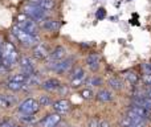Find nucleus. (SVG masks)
I'll use <instances>...</instances> for the list:
<instances>
[{"instance_id":"11","label":"nucleus","mask_w":151,"mask_h":127,"mask_svg":"<svg viewBox=\"0 0 151 127\" xmlns=\"http://www.w3.org/2000/svg\"><path fill=\"white\" fill-rule=\"evenodd\" d=\"M134 105H138V106L145 107L146 110H151V98H149L147 95H138L134 97Z\"/></svg>"},{"instance_id":"37","label":"nucleus","mask_w":151,"mask_h":127,"mask_svg":"<svg viewBox=\"0 0 151 127\" xmlns=\"http://www.w3.org/2000/svg\"><path fill=\"white\" fill-rule=\"evenodd\" d=\"M0 56H1V52H0Z\"/></svg>"},{"instance_id":"29","label":"nucleus","mask_w":151,"mask_h":127,"mask_svg":"<svg viewBox=\"0 0 151 127\" xmlns=\"http://www.w3.org/2000/svg\"><path fill=\"white\" fill-rule=\"evenodd\" d=\"M99 125H101V122L98 121V118H91L88 122V127H99Z\"/></svg>"},{"instance_id":"30","label":"nucleus","mask_w":151,"mask_h":127,"mask_svg":"<svg viewBox=\"0 0 151 127\" xmlns=\"http://www.w3.org/2000/svg\"><path fill=\"white\" fill-rule=\"evenodd\" d=\"M142 80H143V82L146 83V85H149L151 88V73H146V74H143Z\"/></svg>"},{"instance_id":"7","label":"nucleus","mask_w":151,"mask_h":127,"mask_svg":"<svg viewBox=\"0 0 151 127\" xmlns=\"http://www.w3.org/2000/svg\"><path fill=\"white\" fill-rule=\"evenodd\" d=\"M53 110L57 114H66L70 110V103L66 99H58L53 103Z\"/></svg>"},{"instance_id":"22","label":"nucleus","mask_w":151,"mask_h":127,"mask_svg":"<svg viewBox=\"0 0 151 127\" xmlns=\"http://www.w3.org/2000/svg\"><path fill=\"white\" fill-rule=\"evenodd\" d=\"M42 27L45 29H48V31H56V29H58V23L55 20H45Z\"/></svg>"},{"instance_id":"31","label":"nucleus","mask_w":151,"mask_h":127,"mask_svg":"<svg viewBox=\"0 0 151 127\" xmlns=\"http://www.w3.org/2000/svg\"><path fill=\"white\" fill-rule=\"evenodd\" d=\"M23 122H27V123H29V122H35V117H32V115H28V114H25V115H23V117L20 118Z\"/></svg>"},{"instance_id":"32","label":"nucleus","mask_w":151,"mask_h":127,"mask_svg":"<svg viewBox=\"0 0 151 127\" xmlns=\"http://www.w3.org/2000/svg\"><path fill=\"white\" fill-rule=\"evenodd\" d=\"M7 72H8V69H7V67H5L1 62H0V74H5Z\"/></svg>"},{"instance_id":"16","label":"nucleus","mask_w":151,"mask_h":127,"mask_svg":"<svg viewBox=\"0 0 151 127\" xmlns=\"http://www.w3.org/2000/svg\"><path fill=\"white\" fill-rule=\"evenodd\" d=\"M28 80H29V75L28 74H24V73H19V74H13V75H11L9 77V82H16V83H24L25 85L27 82H28Z\"/></svg>"},{"instance_id":"14","label":"nucleus","mask_w":151,"mask_h":127,"mask_svg":"<svg viewBox=\"0 0 151 127\" xmlns=\"http://www.w3.org/2000/svg\"><path fill=\"white\" fill-rule=\"evenodd\" d=\"M66 50L64 47H57L53 49V52L50 53V60L52 61H63V58L65 57Z\"/></svg>"},{"instance_id":"5","label":"nucleus","mask_w":151,"mask_h":127,"mask_svg":"<svg viewBox=\"0 0 151 127\" xmlns=\"http://www.w3.org/2000/svg\"><path fill=\"white\" fill-rule=\"evenodd\" d=\"M85 80H86V74H85V72H83V69L82 67H77V69H74L73 75H72L70 86L74 89L80 88V86L85 82Z\"/></svg>"},{"instance_id":"15","label":"nucleus","mask_w":151,"mask_h":127,"mask_svg":"<svg viewBox=\"0 0 151 127\" xmlns=\"http://www.w3.org/2000/svg\"><path fill=\"white\" fill-rule=\"evenodd\" d=\"M60 122H61L60 114H50V115H48L47 119H45L44 126L45 127H57L60 125Z\"/></svg>"},{"instance_id":"24","label":"nucleus","mask_w":151,"mask_h":127,"mask_svg":"<svg viewBox=\"0 0 151 127\" xmlns=\"http://www.w3.org/2000/svg\"><path fill=\"white\" fill-rule=\"evenodd\" d=\"M7 88L9 89V90L19 91V90H21V89L24 88V83H16V82H9V81H8V82H7Z\"/></svg>"},{"instance_id":"13","label":"nucleus","mask_w":151,"mask_h":127,"mask_svg":"<svg viewBox=\"0 0 151 127\" xmlns=\"http://www.w3.org/2000/svg\"><path fill=\"white\" fill-rule=\"evenodd\" d=\"M86 64H88V66L90 67V70L96 72V70L99 67V57H98V55H96V53L89 55L88 57H86Z\"/></svg>"},{"instance_id":"12","label":"nucleus","mask_w":151,"mask_h":127,"mask_svg":"<svg viewBox=\"0 0 151 127\" xmlns=\"http://www.w3.org/2000/svg\"><path fill=\"white\" fill-rule=\"evenodd\" d=\"M49 52H48V48L45 47L44 44H37L36 47L33 48V56L39 60H42V58L48 57Z\"/></svg>"},{"instance_id":"33","label":"nucleus","mask_w":151,"mask_h":127,"mask_svg":"<svg viewBox=\"0 0 151 127\" xmlns=\"http://www.w3.org/2000/svg\"><path fill=\"white\" fill-rule=\"evenodd\" d=\"M104 16H105V9H102V8H101V9H98V13H97V17H98V19H102Z\"/></svg>"},{"instance_id":"19","label":"nucleus","mask_w":151,"mask_h":127,"mask_svg":"<svg viewBox=\"0 0 151 127\" xmlns=\"http://www.w3.org/2000/svg\"><path fill=\"white\" fill-rule=\"evenodd\" d=\"M129 110L133 111V113H135V114L139 115V117H142L143 119H146V118L149 117V110H146L145 107H142V106H138V105H133Z\"/></svg>"},{"instance_id":"36","label":"nucleus","mask_w":151,"mask_h":127,"mask_svg":"<svg viewBox=\"0 0 151 127\" xmlns=\"http://www.w3.org/2000/svg\"><path fill=\"white\" fill-rule=\"evenodd\" d=\"M146 95H147V97H149V98H151V88H149V90H147Z\"/></svg>"},{"instance_id":"26","label":"nucleus","mask_w":151,"mask_h":127,"mask_svg":"<svg viewBox=\"0 0 151 127\" xmlns=\"http://www.w3.org/2000/svg\"><path fill=\"white\" fill-rule=\"evenodd\" d=\"M39 103H40V106H50V105H52V99L47 95H42L41 98L39 99Z\"/></svg>"},{"instance_id":"3","label":"nucleus","mask_w":151,"mask_h":127,"mask_svg":"<svg viewBox=\"0 0 151 127\" xmlns=\"http://www.w3.org/2000/svg\"><path fill=\"white\" fill-rule=\"evenodd\" d=\"M23 11L32 20L42 21V20H45V16H47V12H45L44 8L39 7V5H35V4H27L25 7L23 8Z\"/></svg>"},{"instance_id":"28","label":"nucleus","mask_w":151,"mask_h":127,"mask_svg":"<svg viewBox=\"0 0 151 127\" xmlns=\"http://www.w3.org/2000/svg\"><path fill=\"white\" fill-rule=\"evenodd\" d=\"M88 83L91 85V86H99L102 83V81H101V78L93 77V78H90V80H88Z\"/></svg>"},{"instance_id":"35","label":"nucleus","mask_w":151,"mask_h":127,"mask_svg":"<svg viewBox=\"0 0 151 127\" xmlns=\"http://www.w3.org/2000/svg\"><path fill=\"white\" fill-rule=\"evenodd\" d=\"M99 127H110V125H109V122H106V121H102Z\"/></svg>"},{"instance_id":"10","label":"nucleus","mask_w":151,"mask_h":127,"mask_svg":"<svg viewBox=\"0 0 151 127\" xmlns=\"http://www.w3.org/2000/svg\"><path fill=\"white\" fill-rule=\"evenodd\" d=\"M16 98L12 95H7V94H0V107L3 109H11L12 106H15Z\"/></svg>"},{"instance_id":"2","label":"nucleus","mask_w":151,"mask_h":127,"mask_svg":"<svg viewBox=\"0 0 151 127\" xmlns=\"http://www.w3.org/2000/svg\"><path fill=\"white\" fill-rule=\"evenodd\" d=\"M12 32H13V34L16 36V39H17L23 45H25V47H36L37 42H39L37 36L23 31L20 27H15V28L12 29Z\"/></svg>"},{"instance_id":"4","label":"nucleus","mask_w":151,"mask_h":127,"mask_svg":"<svg viewBox=\"0 0 151 127\" xmlns=\"http://www.w3.org/2000/svg\"><path fill=\"white\" fill-rule=\"evenodd\" d=\"M40 110V103L39 101L33 98H28L24 102H21L19 106V111H21L23 114H28V115H33L35 113H37Z\"/></svg>"},{"instance_id":"8","label":"nucleus","mask_w":151,"mask_h":127,"mask_svg":"<svg viewBox=\"0 0 151 127\" xmlns=\"http://www.w3.org/2000/svg\"><path fill=\"white\" fill-rule=\"evenodd\" d=\"M20 66H21V69H23L24 74L31 75V74H33V73H35L33 61H32L29 57H23V58H21V60H20Z\"/></svg>"},{"instance_id":"6","label":"nucleus","mask_w":151,"mask_h":127,"mask_svg":"<svg viewBox=\"0 0 151 127\" xmlns=\"http://www.w3.org/2000/svg\"><path fill=\"white\" fill-rule=\"evenodd\" d=\"M19 27H20L23 31L28 32V33H31V34H35V36H36L37 32H39V27H37V24L35 23L32 19H25V20H21L20 23H19Z\"/></svg>"},{"instance_id":"18","label":"nucleus","mask_w":151,"mask_h":127,"mask_svg":"<svg viewBox=\"0 0 151 127\" xmlns=\"http://www.w3.org/2000/svg\"><path fill=\"white\" fill-rule=\"evenodd\" d=\"M29 1H31V4L39 5V7L44 8L45 11H47V9H50V8H53V5H55L53 0H29Z\"/></svg>"},{"instance_id":"21","label":"nucleus","mask_w":151,"mask_h":127,"mask_svg":"<svg viewBox=\"0 0 151 127\" xmlns=\"http://www.w3.org/2000/svg\"><path fill=\"white\" fill-rule=\"evenodd\" d=\"M110 85V88L111 89H114V90H121V89L123 88V83H122V81L119 80V78H117V77H113V78H110L109 80V82H107Z\"/></svg>"},{"instance_id":"27","label":"nucleus","mask_w":151,"mask_h":127,"mask_svg":"<svg viewBox=\"0 0 151 127\" xmlns=\"http://www.w3.org/2000/svg\"><path fill=\"white\" fill-rule=\"evenodd\" d=\"M81 97H82L83 99H91L93 98V91H91L90 89H83V90L81 91Z\"/></svg>"},{"instance_id":"1","label":"nucleus","mask_w":151,"mask_h":127,"mask_svg":"<svg viewBox=\"0 0 151 127\" xmlns=\"http://www.w3.org/2000/svg\"><path fill=\"white\" fill-rule=\"evenodd\" d=\"M0 62L4 65L7 69L13 67L17 64V52H16L15 47L11 42L4 44L1 49V56H0Z\"/></svg>"},{"instance_id":"23","label":"nucleus","mask_w":151,"mask_h":127,"mask_svg":"<svg viewBox=\"0 0 151 127\" xmlns=\"http://www.w3.org/2000/svg\"><path fill=\"white\" fill-rule=\"evenodd\" d=\"M125 77H126V80H127V82H129V83H131V85H135V83L138 82V75H137L134 72H129V73H126Z\"/></svg>"},{"instance_id":"17","label":"nucleus","mask_w":151,"mask_h":127,"mask_svg":"<svg viewBox=\"0 0 151 127\" xmlns=\"http://www.w3.org/2000/svg\"><path fill=\"white\" fill-rule=\"evenodd\" d=\"M72 62H73V58H66V60H63L60 61V62L57 64V67H56V70H57L58 73H65L66 70L69 69V67L72 66Z\"/></svg>"},{"instance_id":"25","label":"nucleus","mask_w":151,"mask_h":127,"mask_svg":"<svg viewBox=\"0 0 151 127\" xmlns=\"http://www.w3.org/2000/svg\"><path fill=\"white\" fill-rule=\"evenodd\" d=\"M121 126L122 127H134V122L129 115H125V117L121 119Z\"/></svg>"},{"instance_id":"9","label":"nucleus","mask_w":151,"mask_h":127,"mask_svg":"<svg viewBox=\"0 0 151 127\" xmlns=\"http://www.w3.org/2000/svg\"><path fill=\"white\" fill-rule=\"evenodd\" d=\"M42 89L44 90H48V91H55V90H58L61 86V82L57 80V78H49V80L44 81L41 83Z\"/></svg>"},{"instance_id":"34","label":"nucleus","mask_w":151,"mask_h":127,"mask_svg":"<svg viewBox=\"0 0 151 127\" xmlns=\"http://www.w3.org/2000/svg\"><path fill=\"white\" fill-rule=\"evenodd\" d=\"M58 90H60V93H61V94H65L66 91H68V89H66V88H65V86H64V85H61Z\"/></svg>"},{"instance_id":"20","label":"nucleus","mask_w":151,"mask_h":127,"mask_svg":"<svg viewBox=\"0 0 151 127\" xmlns=\"http://www.w3.org/2000/svg\"><path fill=\"white\" fill-rule=\"evenodd\" d=\"M97 99L101 102H109L113 99V94L109 90H106V89H102V90H99L97 93Z\"/></svg>"}]
</instances>
